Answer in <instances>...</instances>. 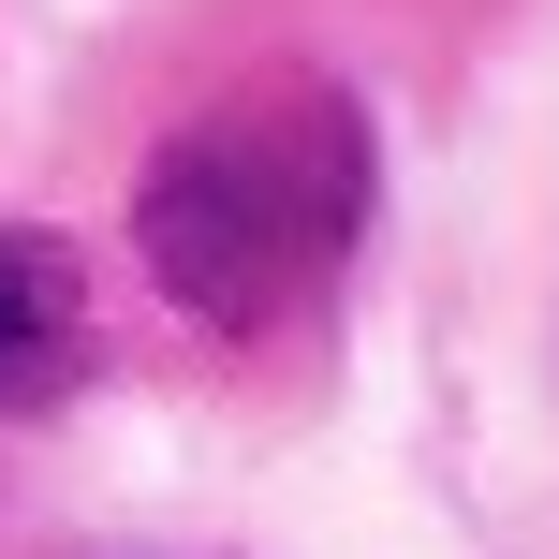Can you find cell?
I'll return each instance as SVG.
<instances>
[{"label":"cell","mask_w":559,"mask_h":559,"mask_svg":"<svg viewBox=\"0 0 559 559\" xmlns=\"http://www.w3.org/2000/svg\"><path fill=\"white\" fill-rule=\"evenodd\" d=\"M88 368V265L59 236H0V413H45Z\"/></svg>","instance_id":"2"},{"label":"cell","mask_w":559,"mask_h":559,"mask_svg":"<svg viewBox=\"0 0 559 559\" xmlns=\"http://www.w3.org/2000/svg\"><path fill=\"white\" fill-rule=\"evenodd\" d=\"M368 236V118L324 74H251L206 118H177L133 192V265L177 324L265 338L354 265Z\"/></svg>","instance_id":"1"}]
</instances>
